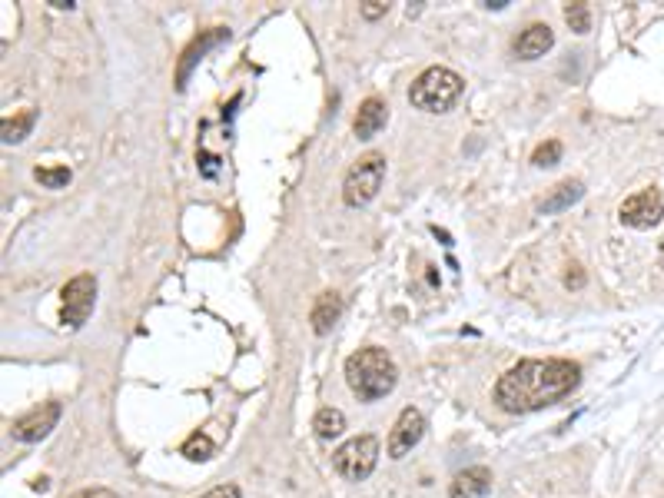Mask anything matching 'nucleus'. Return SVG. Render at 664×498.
<instances>
[{
  "instance_id": "6",
  "label": "nucleus",
  "mask_w": 664,
  "mask_h": 498,
  "mask_svg": "<svg viewBox=\"0 0 664 498\" xmlns=\"http://www.w3.org/2000/svg\"><path fill=\"white\" fill-rule=\"evenodd\" d=\"M60 299H64V306H60V323L70 329H80L90 319L93 303H97V279H93L90 273L74 276L64 289H60Z\"/></svg>"
},
{
  "instance_id": "26",
  "label": "nucleus",
  "mask_w": 664,
  "mask_h": 498,
  "mask_svg": "<svg viewBox=\"0 0 664 498\" xmlns=\"http://www.w3.org/2000/svg\"><path fill=\"white\" fill-rule=\"evenodd\" d=\"M661 266H664V240H661Z\"/></svg>"
},
{
  "instance_id": "13",
  "label": "nucleus",
  "mask_w": 664,
  "mask_h": 498,
  "mask_svg": "<svg viewBox=\"0 0 664 498\" xmlns=\"http://www.w3.org/2000/svg\"><path fill=\"white\" fill-rule=\"evenodd\" d=\"M386 117H389V107L379 97L362 100L356 120H352V133H356L359 140H372L382 127H386Z\"/></svg>"
},
{
  "instance_id": "10",
  "label": "nucleus",
  "mask_w": 664,
  "mask_h": 498,
  "mask_svg": "<svg viewBox=\"0 0 664 498\" xmlns=\"http://www.w3.org/2000/svg\"><path fill=\"white\" fill-rule=\"evenodd\" d=\"M223 40H230V30L226 27H213V30H206L203 37H196L190 47L183 50V60H180V70H176V87H186V80H190V70L200 64L203 60V54L210 47H216V44H223Z\"/></svg>"
},
{
  "instance_id": "12",
  "label": "nucleus",
  "mask_w": 664,
  "mask_h": 498,
  "mask_svg": "<svg viewBox=\"0 0 664 498\" xmlns=\"http://www.w3.org/2000/svg\"><path fill=\"white\" fill-rule=\"evenodd\" d=\"M492 492V472L485 465H472V469L459 472L449 485V498H485Z\"/></svg>"
},
{
  "instance_id": "25",
  "label": "nucleus",
  "mask_w": 664,
  "mask_h": 498,
  "mask_svg": "<svg viewBox=\"0 0 664 498\" xmlns=\"http://www.w3.org/2000/svg\"><path fill=\"white\" fill-rule=\"evenodd\" d=\"M565 283H568V286H581V283H585V276H581V273H568Z\"/></svg>"
},
{
  "instance_id": "1",
  "label": "nucleus",
  "mask_w": 664,
  "mask_h": 498,
  "mask_svg": "<svg viewBox=\"0 0 664 498\" xmlns=\"http://www.w3.org/2000/svg\"><path fill=\"white\" fill-rule=\"evenodd\" d=\"M578 382L581 369L572 359H522L495 382V406L512 415L542 412L572 396Z\"/></svg>"
},
{
  "instance_id": "3",
  "label": "nucleus",
  "mask_w": 664,
  "mask_h": 498,
  "mask_svg": "<svg viewBox=\"0 0 664 498\" xmlns=\"http://www.w3.org/2000/svg\"><path fill=\"white\" fill-rule=\"evenodd\" d=\"M462 93H465V80L455 74V70L429 67L415 77L409 100H412V107L422 113H445L462 100Z\"/></svg>"
},
{
  "instance_id": "14",
  "label": "nucleus",
  "mask_w": 664,
  "mask_h": 498,
  "mask_svg": "<svg viewBox=\"0 0 664 498\" xmlns=\"http://www.w3.org/2000/svg\"><path fill=\"white\" fill-rule=\"evenodd\" d=\"M339 316H342V296L339 293H323L316 299L313 313H309V323H313L316 336H326V332H332V326L339 323Z\"/></svg>"
},
{
  "instance_id": "19",
  "label": "nucleus",
  "mask_w": 664,
  "mask_h": 498,
  "mask_svg": "<svg viewBox=\"0 0 664 498\" xmlns=\"http://www.w3.org/2000/svg\"><path fill=\"white\" fill-rule=\"evenodd\" d=\"M34 176H37L40 186H47V190H60V186L70 183V170H67V166H37Z\"/></svg>"
},
{
  "instance_id": "23",
  "label": "nucleus",
  "mask_w": 664,
  "mask_h": 498,
  "mask_svg": "<svg viewBox=\"0 0 664 498\" xmlns=\"http://www.w3.org/2000/svg\"><path fill=\"white\" fill-rule=\"evenodd\" d=\"M386 10H389V4H376V0H372V4L362 7V17H366V20H379L382 14H386Z\"/></svg>"
},
{
  "instance_id": "15",
  "label": "nucleus",
  "mask_w": 664,
  "mask_h": 498,
  "mask_svg": "<svg viewBox=\"0 0 664 498\" xmlns=\"http://www.w3.org/2000/svg\"><path fill=\"white\" fill-rule=\"evenodd\" d=\"M581 196H585V183H581V180H565V183H558L542 203H538V213H542V216L562 213V210H568L572 203H578Z\"/></svg>"
},
{
  "instance_id": "21",
  "label": "nucleus",
  "mask_w": 664,
  "mask_h": 498,
  "mask_svg": "<svg viewBox=\"0 0 664 498\" xmlns=\"http://www.w3.org/2000/svg\"><path fill=\"white\" fill-rule=\"evenodd\" d=\"M565 20H568V27H572L575 34H588V30H591V10H588V4H568L565 7Z\"/></svg>"
},
{
  "instance_id": "5",
  "label": "nucleus",
  "mask_w": 664,
  "mask_h": 498,
  "mask_svg": "<svg viewBox=\"0 0 664 498\" xmlns=\"http://www.w3.org/2000/svg\"><path fill=\"white\" fill-rule=\"evenodd\" d=\"M379 462V439L376 435H356V439L342 442L336 452H332V465L342 479L349 482H362L369 479L372 469Z\"/></svg>"
},
{
  "instance_id": "20",
  "label": "nucleus",
  "mask_w": 664,
  "mask_h": 498,
  "mask_svg": "<svg viewBox=\"0 0 664 498\" xmlns=\"http://www.w3.org/2000/svg\"><path fill=\"white\" fill-rule=\"evenodd\" d=\"M562 153H565L562 143H558V140H545V143H538V147H535L532 163L542 166V170H545V166H558V163H562Z\"/></svg>"
},
{
  "instance_id": "7",
  "label": "nucleus",
  "mask_w": 664,
  "mask_h": 498,
  "mask_svg": "<svg viewBox=\"0 0 664 498\" xmlns=\"http://www.w3.org/2000/svg\"><path fill=\"white\" fill-rule=\"evenodd\" d=\"M661 216H664V200L658 190H641L618 206V220L631 226V230H651V226L661 223Z\"/></svg>"
},
{
  "instance_id": "9",
  "label": "nucleus",
  "mask_w": 664,
  "mask_h": 498,
  "mask_svg": "<svg viewBox=\"0 0 664 498\" xmlns=\"http://www.w3.org/2000/svg\"><path fill=\"white\" fill-rule=\"evenodd\" d=\"M57 422H60V402H47V406H40V409L14 419L10 435H14L17 442H40L57 429Z\"/></svg>"
},
{
  "instance_id": "24",
  "label": "nucleus",
  "mask_w": 664,
  "mask_h": 498,
  "mask_svg": "<svg viewBox=\"0 0 664 498\" xmlns=\"http://www.w3.org/2000/svg\"><path fill=\"white\" fill-rule=\"evenodd\" d=\"M70 498H120V495H117V492H110V489H83V492L70 495Z\"/></svg>"
},
{
  "instance_id": "2",
  "label": "nucleus",
  "mask_w": 664,
  "mask_h": 498,
  "mask_svg": "<svg viewBox=\"0 0 664 498\" xmlns=\"http://www.w3.org/2000/svg\"><path fill=\"white\" fill-rule=\"evenodd\" d=\"M346 382L362 402L386 399L399 382V369L386 349L366 346L346 359Z\"/></svg>"
},
{
  "instance_id": "8",
  "label": "nucleus",
  "mask_w": 664,
  "mask_h": 498,
  "mask_svg": "<svg viewBox=\"0 0 664 498\" xmlns=\"http://www.w3.org/2000/svg\"><path fill=\"white\" fill-rule=\"evenodd\" d=\"M422 435H425V415L412 406L402 409L396 425H392V432H389V445H386L389 459H406L415 445L422 442Z\"/></svg>"
},
{
  "instance_id": "16",
  "label": "nucleus",
  "mask_w": 664,
  "mask_h": 498,
  "mask_svg": "<svg viewBox=\"0 0 664 498\" xmlns=\"http://www.w3.org/2000/svg\"><path fill=\"white\" fill-rule=\"evenodd\" d=\"M313 429L319 439H336V435L346 432V415H342L339 409H319L316 419H313Z\"/></svg>"
},
{
  "instance_id": "17",
  "label": "nucleus",
  "mask_w": 664,
  "mask_h": 498,
  "mask_svg": "<svg viewBox=\"0 0 664 498\" xmlns=\"http://www.w3.org/2000/svg\"><path fill=\"white\" fill-rule=\"evenodd\" d=\"M37 123V110H24L17 113V117H7L0 133H4V143H20L24 137H30V130H34Z\"/></svg>"
},
{
  "instance_id": "22",
  "label": "nucleus",
  "mask_w": 664,
  "mask_h": 498,
  "mask_svg": "<svg viewBox=\"0 0 664 498\" xmlns=\"http://www.w3.org/2000/svg\"><path fill=\"white\" fill-rule=\"evenodd\" d=\"M200 498H243V492H240V485L223 482V485H216V489H210V492L200 495Z\"/></svg>"
},
{
  "instance_id": "18",
  "label": "nucleus",
  "mask_w": 664,
  "mask_h": 498,
  "mask_svg": "<svg viewBox=\"0 0 664 498\" xmlns=\"http://www.w3.org/2000/svg\"><path fill=\"white\" fill-rule=\"evenodd\" d=\"M186 459H193V462H206L210 455L216 452V445H213V439L210 435H203V432H196V435H190V439L183 442V449H180Z\"/></svg>"
},
{
  "instance_id": "11",
  "label": "nucleus",
  "mask_w": 664,
  "mask_h": 498,
  "mask_svg": "<svg viewBox=\"0 0 664 498\" xmlns=\"http://www.w3.org/2000/svg\"><path fill=\"white\" fill-rule=\"evenodd\" d=\"M552 47H555V30L548 27V24H532V27H525L522 34H518V40H515V57L538 60V57H545Z\"/></svg>"
},
{
  "instance_id": "4",
  "label": "nucleus",
  "mask_w": 664,
  "mask_h": 498,
  "mask_svg": "<svg viewBox=\"0 0 664 498\" xmlns=\"http://www.w3.org/2000/svg\"><path fill=\"white\" fill-rule=\"evenodd\" d=\"M382 180H386V157L382 153H366L352 163V170L346 173V183H342V203L359 210V206L372 203L382 190Z\"/></svg>"
}]
</instances>
